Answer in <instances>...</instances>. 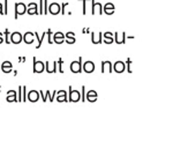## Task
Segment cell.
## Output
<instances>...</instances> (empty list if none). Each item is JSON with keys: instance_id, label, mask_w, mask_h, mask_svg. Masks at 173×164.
<instances>
[{"instance_id": "cell-1", "label": "cell", "mask_w": 173, "mask_h": 164, "mask_svg": "<svg viewBox=\"0 0 173 164\" xmlns=\"http://www.w3.org/2000/svg\"><path fill=\"white\" fill-rule=\"evenodd\" d=\"M32 63H34V73H43L45 71V64L43 61H38L36 57L32 58Z\"/></svg>"}, {"instance_id": "cell-2", "label": "cell", "mask_w": 173, "mask_h": 164, "mask_svg": "<svg viewBox=\"0 0 173 164\" xmlns=\"http://www.w3.org/2000/svg\"><path fill=\"white\" fill-rule=\"evenodd\" d=\"M24 13H27V5H24L23 2H16L15 4V14H14L15 20L20 15H24Z\"/></svg>"}, {"instance_id": "cell-3", "label": "cell", "mask_w": 173, "mask_h": 164, "mask_svg": "<svg viewBox=\"0 0 173 164\" xmlns=\"http://www.w3.org/2000/svg\"><path fill=\"white\" fill-rule=\"evenodd\" d=\"M81 101V95H80L79 90H73L72 86H69V98L68 102H73V103H77Z\"/></svg>"}, {"instance_id": "cell-4", "label": "cell", "mask_w": 173, "mask_h": 164, "mask_svg": "<svg viewBox=\"0 0 173 164\" xmlns=\"http://www.w3.org/2000/svg\"><path fill=\"white\" fill-rule=\"evenodd\" d=\"M70 71L73 73H81L83 71L82 69V57H79V60L70 64Z\"/></svg>"}, {"instance_id": "cell-5", "label": "cell", "mask_w": 173, "mask_h": 164, "mask_svg": "<svg viewBox=\"0 0 173 164\" xmlns=\"http://www.w3.org/2000/svg\"><path fill=\"white\" fill-rule=\"evenodd\" d=\"M61 11V6L59 5L58 2H52L51 5L47 7V12L50 13V14H52V15H57L59 14Z\"/></svg>"}, {"instance_id": "cell-6", "label": "cell", "mask_w": 173, "mask_h": 164, "mask_svg": "<svg viewBox=\"0 0 173 164\" xmlns=\"http://www.w3.org/2000/svg\"><path fill=\"white\" fill-rule=\"evenodd\" d=\"M91 1V4H92V7H91V14L95 15L96 14V12L98 9V13L99 14H103V7H102V4L100 2H96L95 0H90Z\"/></svg>"}, {"instance_id": "cell-7", "label": "cell", "mask_w": 173, "mask_h": 164, "mask_svg": "<svg viewBox=\"0 0 173 164\" xmlns=\"http://www.w3.org/2000/svg\"><path fill=\"white\" fill-rule=\"evenodd\" d=\"M97 98H98V94H97V91H95V90H89L87 94H85V101H89L91 103H94V102L97 101Z\"/></svg>"}, {"instance_id": "cell-8", "label": "cell", "mask_w": 173, "mask_h": 164, "mask_svg": "<svg viewBox=\"0 0 173 164\" xmlns=\"http://www.w3.org/2000/svg\"><path fill=\"white\" fill-rule=\"evenodd\" d=\"M22 38H23V36H22L19 31L13 32V34L11 35V39H9V42L13 43V44H20V43L22 42Z\"/></svg>"}, {"instance_id": "cell-9", "label": "cell", "mask_w": 173, "mask_h": 164, "mask_svg": "<svg viewBox=\"0 0 173 164\" xmlns=\"http://www.w3.org/2000/svg\"><path fill=\"white\" fill-rule=\"evenodd\" d=\"M27 13L29 15H34V14H39L38 13V8H37V4L36 2H30L28 7H27Z\"/></svg>"}, {"instance_id": "cell-10", "label": "cell", "mask_w": 173, "mask_h": 164, "mask_svg": "<svg viewBox=\"0 0 173 164\" xmlns=\"http://www.w3.org/2000/svg\"><path fill=\"white\" fill-rule=\"evenodd\" d=\"M53 43H56V44H63L65 42V35H63L61 31L59 32H56L54 34V36H53Z\"/></svg>"}, {"instance_id": "cell-11", "label": "cell", "mask_w": 173, "mask_h": 164, "mask_svg": "<svg viewBox=\"0 0 173 164\" xmlns=\"http://www.w3.org/2000/svg\"><path fill=\"white\" fill-rule=\"evenodd\" d=\"M82 69L88 74L92 73L95 71V64L92 61H87V63H84V65H82Z\"/></svg>"}, {"instance_id": "cell-12", "label": "cell", "mask_w": 173, "mask_h": 164, "mask_svg": "<svg viewBox=\"0 0 173 164\" xmlns=\"http://www.w3.org/2000/svg\"><path fill=\"white\" fill-rule=\"evenodd\" d=\"M125 69H126V65L124 61H117L113 66V71L117 73H122V72H125Z\"/></svg>"}, {"instance_id": "cell-13", "label": "cell", "mask_w": 173, "mask_h": 164, "mask_svg": "<svg viewBox=\"0 0 173 164\" xmlns=\"http://www.w3.org/2000/svg\"><path fill=\"white\" fill-rule=\"evenodd\" d=\"M34 37H35V34L31 31H27L26 34H24V36H23V38H22V41H24V43H27V44H32L34 43Z\"/></svg>"}, {"instance_id": "cell-14", "label": "cell", "mask_w": 173, "mask_h": 164, "mask_svg": "<svg viewBox=\"0 0 173 164\" xmlns=\"http://www.w3.org/2000/svg\"><path fill=\"white\" fill-rule=\"evenodd\" d=\"M115 11V7L113 4H111V2H107L106 5L104 6V8H103V13L105 14H107V15H112Z\"/></svg>"}, {"instance_id": "cell-15", "label": "cell", "mask_w": 173, "mask_h": 164, "mask_svg": "<svg viewBox=\"0 0 173 164\" xmlns=\"http://www.w3.org/2000/svg\"><path fill=\"white\" fill-rule=\"evenodd\" d=\"M12 67H13V65L11 61H4L2 65L0 66V71H2L4 73H11Z\"/></svg>"}, {"instance_id": "cell-16", "label": "cell", "mask_w": 173, "mask_h": 164, "mask_svg": "<svg viewBox=\"0 0 173 164\" xmlns=\"http://www.w3.org/2000/svg\"><path fill=\"white\" fill-rule=\"evenodd\" d=\"M65 37L67 38V39H65V42L67 43V44H74V43L76 42V39H75V34L74 32H66V35H65Z\"/></svg>"}, {"instance_id": "cell-17", "label": "cell", "mask_w": 173, "mask_h": 164, "mask_svg": "<svg viewBox=\"0 0 173 164\" xmlns=\"http://www.w3.org/2000/svg\"><path fill=\"white\" fill-rule=\"evenodd\" d=\"M28 98H29V101L31 102V103L37 102L38 98H39V93L36 91V90H31V91L29 93V95H28Z\"/></svg>"}, {"instance_id": "cell-18", "label": "cell", "mask_w": 173, "mask_h": 164, "mask_svg": "<svg viewBox=\"0 0 173 164\" xmlns=\"http://www.w3.org/2000/svg\"><path fill=\"white\" fill-rule=\"evenodd\" d=\"M17 98H16V91L15 90H9L7 93V102H16Z\"/></svg>"}, {"instance_id": "cell-19", "label": "cell", "mask_w": 173, "mask_h": 164, "mask_svg": "<svg viewBox=\"0 0 173 164\" xmlns=\"http://www.w3.org/2000/svg\"><path fill=\"white\" fill-rule=\"evenodd\" d=\"M103 36H104V41L103 42L106 43V44H112L114 42V39L112 37V32H105V34H103Z\"/></svg>"}, {"instance_id": "cell-20", "label": "cell", "mask_w": 173, "mask_h": 164, "mask_svg": "<svg viewBox=\"0 0 173 164\" xmlns=\"http://www.w3.org/2000/svg\"><path fill=\"white\" fill-rule=\"evenodd\" d=\"M58 98H57V101L58 102H68V100H67V97H66V91L65 90H61V91H58Z\"/></svg>"}, {"instance_id": "cell-21", "label": "cell", "mask_w": 173, "mask_h": 164, "mask_svg": "<svg viewBox=\"0 0 173 164\" xmlns=\"http://www.w3.org/2000/svg\"><path fill=\"white\" fill-rule=\"evenodd\" d=\"M46 36L49 37V44H52L53 41H52V29H47L46 30Z\"/></svg>"}, {"instance_id": "cell-22", "label": "cell", "mask_w": 173, "mask_h": 164, "mask_svg": "<svg viewBox=\"0 0 173 164\" xmlns=\"http://www.w3.org/2000/svg\"><path fill=\"white\" fill-rule=\"evenodd\" d=\"M27 86H22V102L27 101Z\"/></svg>"}, {"instance_id": "cell-23", "label": "cell", "mask_w": 173, "mask_h": 164, "mask_svg": "<svg viewBox=\"0 0 173 164\" xmlns=\"http://www.w3.org/2000/svg\"><path fill=\"white\" fill-rule=\"evenodd\" d=\"M79 1H83V12H82V14L85 15L87 14V2L90 1V0H79Z\"/></svg>"}, {"instance_id": "cell-24", "label": "cell", "mask_w": 173, "mask_h": 164, "mask_svg": "<svg viewBox=\"0 0 173 164\" xmlns=\"http://www.w3.org/2000/svg\"><path fill=\"white\" fill-rule=\"evenodd\" d=\"M131 65H132V59L127 58V71H128V73H132V72H133L131 68Z\"/></svg>"}, {"instance_id": "cell-25", "label": "cell", "mask_w": 173, "mask_h": 164, "mask_svg": "<svg viewBox=\"0 0 173 164\" xmlns=\"http://www.w3.org/2000/svg\"><path fill=\"white\" fill-rule=\"evenodd\" d=\"M82 95H81V102H85V87L82 86Z\"/></svg>"}, {"instance_id": "cell-26", "label": "cell", "mask_w": 173, "mask_h": 164, "mask_svg": "<svg viewBox=\"0 0 173 164\" xmlns=\"http://www.w3.org/2000/svg\"><path fill=\"white\" fill-rule=\"evenodd\" d=\"M58 65H59V72L63 74V68H61V66H63V59L61 58H59V60H58Z\"/></svg>"}, {"instance_id": "cell-27", "label": "cell", "mask_w": 173, "mask_h": 164, "mask_svg": "<svg viewBox=\"0 0 173 164\" xmlns=\"http://www.w3.org/2000/svg\"><path fill=\"white\" fill-rule=\"evenodd\" d=\"M67 6H68V2H63V5H61V14H65V13H66L65 9H66Z\"/></svg>"}, {"instance_id": "cell-28", "label": "cell", "mask_w": 173, "mask_h": 164, "mask_svg": "<svg viewBox=\"0 0 173 164\" xmlns=\"http://www.w3.org/2000/svg\"><path fill=\"white\" fill-rule=\"evenodd\" d=\"M4 35L6 36V43H7V44H8V43H11L9 42V39H8V36H9V30H8V29H6L5 32H4Z\"/></svg>"}, {"instance_id": "cell-29", "label": "cell", "mask_w": 173, "mask_h": 164, "mask_svg": "<svg viewBox=\"0 0 173 164\" xmlns=\"http://www.w3.org/2000/svg\"><path fill=\"white\" fill-rule=\"evenodd\" d=\"M38 13L41 15H43V0H39V11H38Z\"/></svg>"}, {"instance_id": "cell-30", "label": "cell", "mask_w": 173, "mask_h": 164, "mask_svg": "<svg viewBox=\"0 0 173 164\" xmlns=\"http://www.w3.org/2000/svg\"><path fill=\"white\" fill-rule=\"evenodd\" d=\"M43 1H44L43 4H44V6H45V9H44L43 13H44V14H49V12H47V7H49V6H47V0H43Z\"/></svg>"}, {"instance_id": "cell-31", "label": "cell", "mask_w": 173, "mask_h": 164, "mask_svg": "<svg viewBox=\"0 0 173 164\" xmlns=\"http://www.w3.org/2000/svg\"><path fill=\"white\" fill-rule=\"evenodd\" d=\"M7 5H8V0H5V9H4V15H7L8 12H7Z\"/></svg>"}, {"instance_id": "cell-32", "label": "cell", "mask_w": 173, "mask_h": 164, "mask_svg": "<svg viewBox=\"0 0 173 164\" xmlns=\"http://www.w3.org/2000/svg\"><path fill=\"white\" fill-rule=\"evenodd\" d=\"M0 14H4V11H2V5L0 4Z\"/></svg>"}, {"instance_id": "cell-33", "label": "cell", "mask_w": 173, "mask_h": 164, "mask_svg": "<svg viewBox=\"0 0 173 164\" xmlns=\"http://www.w3.org/2000/svg\"><path fill=\"white\" fill-rule=\"evenodd\" d=\"M1 35H2V34H1V32H0V44H1V43L4 42V38L1 37Z\"/></svg>"}, {"instance_id": "cell-34", "label": "cell", "mask_w": 173, "mask_h": 164, "mask_svg": "<svg viewBox=\"0 0 173 164\" xmlns=\"http://www.w3.org/2000/svg\"><path fill=\"white\" fill-rule=\"evenodd\" d=\"M20 61H26V58H23V57H20Z\"/></svg>"}, {"instance_id": "cell-35", "label": "cell", "mask_w": 173, "mask_h": 164, "mask_svg": "<svg viewBox=\"0 0 173 164\" xmlns=\"http://www.w3.org/2000/svg\"><path fill=\"white\" fill-rule=\"evenodd\" d=\"M0 90H1V87H0Z\"/></svg>"}, {"instance_id": "cell-36", "label": "cell", "mask_w": 173, "mask_h": 164, "mask_svg": "<svg viewBox=\"0 0 173 164\" xmlns=\"http://www.w3.org/2000/svg\"><path fill=\"white\" fill-rule=\"evenodd\" d=\"M0 66H1V65H0Z\"/></svg>"}]
</instances>
